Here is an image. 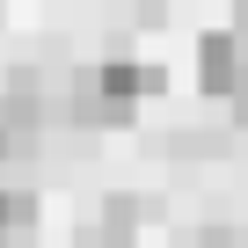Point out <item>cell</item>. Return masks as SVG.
I'll return each mask as SVG.
<instances>
[{
    "label": "cell",
    "instance_id": "cell-4",
    "mask_svg": "<svg viewBox=\"0 0 248 248\" xmlns=\"http://www.w3.org/2000/svg\"><path fill=\"white\" fill-rule=\"evenodd\" d=\"M241 80V37L233 30H204L197 37V88L204 95H233Z\"/></svg>",
    "mask_w": 248,
    "mask_h": 248
},
{
    "label": "cell",
    "instance_id": "cell-1",
    "mask_svg": "<svg viewBox=\"0 0 248 248\" xmlns=\"http://www.w3.org/2000/svg\"><path fill=\"white\" fill-rule=\"evenodd\" d=\"M139 95H161V66L124 59V51H109V59H95V66H80V73L66 80L73 124H124Z\"/></svg>",
    "mask_w": 248,
    "mask_h": 248
},
{
    "label": "cell",
    "instance_id": "cell-6",
    "mask_svg": "<svg viewBox=\"0 0 248 248\" xmlns=\"http://www.w3.org/2000/svg\"><path fill=\"white\" fill-rule=\"evenodd\" d=\"M175 248H248V226H190L175 233Z\"/></svg>",
    "mask_w": 248,
    "mask_h": 248
},
{
    "label": "cell",
    "instance_id": "cell-5",
    "mask_svg": "<svg viewBox=\"0 0 248 248\" xmlns=\"http://www.w3.org/2000/svg\"><path fill=\"white\" fill-rule=\"evenodd\" d=\"M37 226V190L30 183H0V241H22Z\"/></svg>",
    "mask_w": 248,
    "mask_h": 248
},
{
    "label": "cell",
    "instance_id": "cell-9",
    "mask_svg": "<svg viewBox=\"0 0 248 248\" xmlns=\"http://www.w3.org/2000/svg\"><path fill=\"white\" fill-rule=\"evenodd\" d=\"M241 30H248V0H241V15H233V37H241Z\"/></svg>",
    "mask_w": 248,
    "mask_h": 248
},
{
    "label": "cell",
    "instance_id": "cell-3",
    "mask_svg": "<svg viewBox=\"0 0 248 248\" xmlns=\"http://www.w3.org/2000/svg\"><path fill=\"white\" fill-rule=\"evenodd\" d=\"M37 139H44V102L0 88V161H30Z\"/></svg>",
    "mask_w": 248,
    "mask_h": 248
},
{
    "label": "cell",
    "instance_id": "cell-7",
    "mask_svg": "<svg viewBox=\"0 0 248 248\" xmlns=\"http://www.w3.org/2000/svg\"><path fill=\"white\" fill-rule=\"evenodd\" d=\"M226 146V132H175L168 139V154H219Z\"/></svg>",
    "mask_w": 248,
    "mask_h": 248
},
{
    "label": "cell",
    "instance_id": "cell-2",
    "mask_svg": "<svg viewBox=\"0 0 248 248\" xmlns=\"http://www.w3.org/2000/svg\"><path fill=\"white\" fill-rule=\"evenodd\" d=\"M139 219H146V197L109 190V197H102V212H88V219H80V248H132Z\"/></svg>",
    "mask_w": 248,
    "mask_h": 248
},
{
    "label": "cell",
    "instance_id": "cell-8",
    "mask_svg": "<svg viewBox=\"0 0 248 248\" xmlns=\"http://www.w3.org/2000/svg\"><path fill=\"white\" fill-rule=\"evenodd\" d=\"M233 124H248V59H241V80H233Z\"/></svg>",
    "mask_w": 248,
    "mask_h": 248
}]
</instances>
